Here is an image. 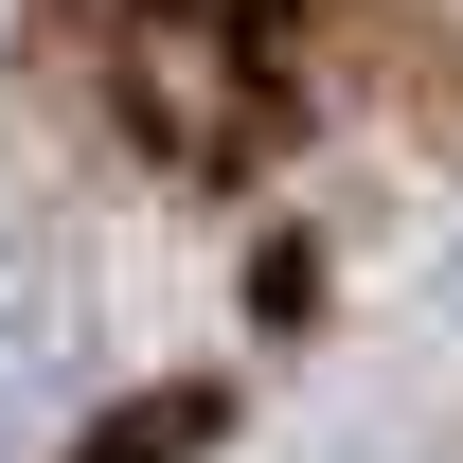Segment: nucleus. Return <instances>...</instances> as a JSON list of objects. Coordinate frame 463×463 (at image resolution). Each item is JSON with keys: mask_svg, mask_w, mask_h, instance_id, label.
<instances>
[{"mask_svg": "<svg viewBox=\"0 0 463 463\" xmlns=\"http://www.w3.org/2000/svg\"><path fill=\"white\" fill-rule=\"evenodd\" d=\"M108 108H125V143H161V161H250V143H268V36H214V18H125Z\"/></svg>", "mask_w": 463, "mask_h": 463, "instance_id": "f257e3e1", "label": "nucleus"}, {"mask_svg": "<svg viewBox=\"0 0 463 463\" xmlns=\"http://www.w3.org/2000/svg\"><path fill=\"white\" fill-rule=\"evenodd\" d=\"M36 392H54V303H36V268L0 250V446L36 428Z\"/></svg>", "mask_w": 463, "mask_h": 463, "instance_id": "f03ea898", "label": "nucleus"}]
</instances>
